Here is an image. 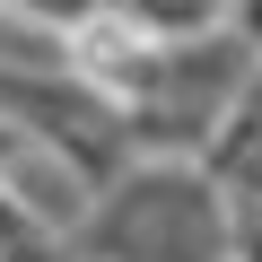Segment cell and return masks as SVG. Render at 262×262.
<instances>
[{"mask_svg": "<svg viewBox=\"0 0 262 262\" xmlns=\"http://www.w3.org/2000/svg\"><path fill=\"white\" fill-rule=\"evenodd\" d=\"M0 262H88L79 236H53V227H27L18 245H0Z\"/></svg>", "mask_w": 262, "mask_h": 262, "instance_id": "obj_2", "label": "cell"}, {"mask_svg": "<svg viewBox=\"0 0 262 262\" xmlns=\"http://www.w3.org/2000/svg\"><path fill=\"white\" fill-rule=\"evenodd\" d=\"M227 262H262V201H236V253Z\"/></svg>", "mask_w": 262, "mask_h": 262, "instance_id": "obj_3", "label": "cell"}, {"mask_svg": "<svg viewBox=\"0 0 262 262\" xmlns=\"http://www.w3.org/2000/svg\"><path fill=\"white\" fill-rule=\"evenodd\" d=\"M79 245H88V262H227L236 253V201H219L210 166L131 158L96 192Z\"/></svg>", "mask_w": 262, "mask_h": 262, "instance_id": "obj_1", "label": "cell"}]
</instances>
